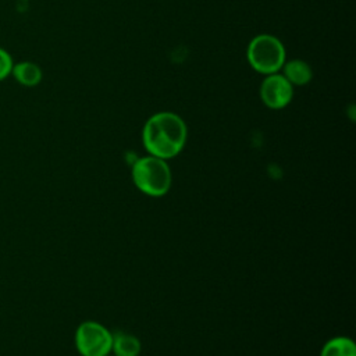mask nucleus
<instances>
[{
  "instance_id": "obj_6",
  "label": "nucleus",
  "mask_w": 356,
  "mask_h": 356,
  "mask_svg": "<svg viewBox=\"0 0 356 356\" xmlns=\"http://www.w3.org/2000/svg\"><path fill=\"white\" fill-rule=\"evenodd\" d=\"M281 74L292 86H305L313 79V70L310 64L300 58H292L285 61Z\"/></svg>"
},
{
  "instance_id": "obj_11",
  "label": "nucleus",
  "mask_w": 356,
  "mask_h": 356,
  "mask_svg": "<svg viewBox=\"0 0 356 356\" xmlns=\"http://www.w3.org/2000/svg\"><path fill=\"white\" fill-rule=\"evenodd\" d=\"M107 356H108V355H107Z\"/></svg>"
},
{
  "instance_id": "obj_5",
  "label": "nucleus",
  "mask_w": 356,
  "mask_h": 356,
  "mask_svg": "<svg viewBox=\"0 0 356 356\" xmlns=\"http://www.w3.org/2000/svg\"><path fill=\"white\" fill-rule=\"evenodd\" d=\"M259 93L264 106L271 110H281L292 102L293 86L281 72H275L264 75Z\"/></svg>"
},
{
  "instance_id": "obj_10",
  "label": "nucleus",
  "mask_w": 356,
  "mask_h": 356,
  "mask_svg": "<svg viewBox=\"0 0 356 356\" xmlns=\"http://www.w3.org/2000/svg\"><path fill=\"white\" fill-rule=\"evenodd\" d=\"M14 65L13 56L10 54L8 50L0 46V82L11 76V70Z\"/></svg>"
},
{
  "instance_id": "obj_4",
  "label": "nucleus",
  "mask_w": 356,
  "mask_h": 356,
  "mask_svg": "<svg viewBox=\"0 0 356 356\" xmlns=\"http://www.w3.org/2000/svg\"><path fill=\"white\" fill-rule=\"evenodd\" d=\"M111 345L113 334L96 321H85L76 328L75 346L82 356H107Z\"/></svg>"
},
{
  "instance_id": "obj_2",
  "label": "nucleus",
  "mask_w": 356,
  "mask_h": 356,
  "mask_svg": "<svg viewBox=\"0 0 356 356\" xmlns=\"http://www.w3.org/2000/svg\"><path fill=\"white\" fill-rule=\"evenodd\" d=\"M135 186L149 196H163L171 186V170L164 159L147 154L138 159L132 165Z\"/></svg>"
},
{
  "instance_id": "obj_8",
  "label": "nucleus",
  "mask_w": 356,
  "mask_h": 356,
  "mask_svg": "<svg viewBox=\"0 0 356 356\" xmlns=\"http://www.w3.org/2000/svg\"><path fill=\"white\" fill-rule=\"evenodd\" d=\"M111 350L114 352V356H138L140 352V342L132 334L117 331L113 334Z\"/></svg>"
},
{
  "instance_id": "obj_3",
  "label": "nucleus",
  "mask_w": 356,
  "mask_h": 356,
  "mask_svg": "<svg viewBox=\"0 0 356 356\" xmlns=\"http://www.w3.org/2000/svg\"><path fill=\"white\" fill-rule=\"evenodd\" d=\"M246 58L252 70L261 75L280 72L286 61L282 42L271 33H259L248 44Z\"/></svg>"
},
{
  "instance_id": "obj_7",
  "label": "nucleus",
  "mask_w": 356,
  "mask_h": 356,
  "mask_svg": "<svg viewBox=\"0 0 356 356\" xmlns=\"http://www.w3.org/2000/svg\"><path fill=\"white\" fill-rule=\"evenodd\" d=\"M11 76L19 85L25 88H33L42 82L43 71L39 64L29 60H22V61L14 63L11 70Z\"/></svg>"
},
{
  "instance_id": "obj_9",
  "label": "nucleus",
  "mask_w": 356,
  "mask_h": 356,
  "mask_svg": "<svg viewBox=\"0 0 356 356\" xmlns=\"http://www.w3.org/2000/svg\"><path fill=\"white\" fill-rule=\"evenodd\" d=\"M320 356H356V346L350 338L335 337L324 343Z\"/></svg>"
},
{
  "instance_id": "obj_1",
  "label": "nucleus",
  "mask_w": 356,
  "mask_h": 356,
  "mask_svg": "<svg viewBox=\"0 0 356 356\" xmlns=\"http://www.w3.org/2000/svg\"><path fill=\"white\" fill-rule=\"evenodd\" d=\"M185 121L172 111H159L147 118L142 129V143L149 154L160 159L175 157L185 146Z\"/></svg>"
}]
</instances>
